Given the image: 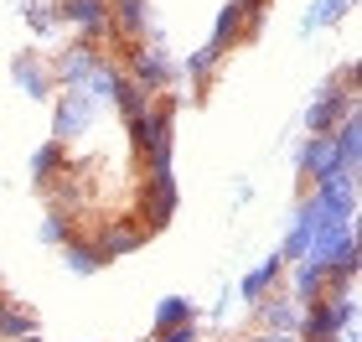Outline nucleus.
Here are the masks:
<instances>
[{
	"label": "nucleus",
	"instance_id": "obj_22",
	"mask_svg": "<svg viewBox=\"0 0 362 342\" xmlns=\"http://www.w3.org/2000/svg\"><path fill=\"white\" fill-rule=\"evenodd\" d=\"M145 104H151V93L140 84H129V73H119V84L109 89V109H119L124 120H135V114H145Z\"/></svg>",
	"mask_w": 362,
	"mask_h": 342
},
{
	"label": "nucleus",
	"instance_id": "obj_6",
	"mask_svg": "<svg viewBox=\"0 0 362 342\" xmlns=\"http://www.w3.org/2000/svg\"><path fill=\"white\" fill-rule=\"evenodd\" d=\"M93 239V249H98V259L104 265H114V259H124V254H135V249H145L151 244V234L135 223V218H109L98 234H88Z\"/></svg>",
	"mask_w": 362,
	"mask_h": 342
},
{
	"label": "nucleus",
	"instance_id": "obj_1",
	"mask_svg": "<svg viewBox=\"0 0 362 342\" xmlns=\"http://www.w3.org/2000/svg\"><path fill=\"white\" fill-rule=\"evenodd\" d=\"M124 73H129V84H140L156 99V93H171V84H176V57L166 52V42L140 37L124 47Z\"/></svg>",
	"mask_w": 362,
	"mask_h": 342
},
{
	"label": "nucleus",
	"instance_id": "obj_5",
	"mask_svg": "<svg viewBox=\"0 0 362 342\" xmlns=\"http://www.w3.org/2000/svg\"><path fill=\"white\" fill-rule=\"evenodd\" d=\"M98 62H104V52H98L93 42H68L62 52L47 57V68H52V84L57 89H88Z\"/></svg>",
	"mask_w": 362,
	"mask_h": 342
},
{
	"label": "nucleus",
	"instance_id": "obj_19",
	"mask_svg": "<svg viewBox=\"0 0 362 342\" xmlns=\"http://www.w3.org/2000/svg\"><path fill=\"white\" fill-rule=\"evenodd\" d=\"M62 265H68V275H98V270H104V259H98L88 234H73L68 244H62Z\"/></svg>",
	"mask_w": 362,
	"mask_h": 342
},
{
	"label": "nucleus",
	"instance_id": "obj_12",
	"mask_svg": "<svg viewBox=\"0 0 362 342\" xmlns=\"http://www.w3.org/2000/svg\"><path fill=\"white\" fill-rule=\"evenodd\" d=\"M254 317H259V332H300V306H295L285 290H269L264 301H254Z\"/></svg>",
	"mask_w": 362,
	"mask_h": 342
},
{
	"label": "nucleus",
	"instance_id": "obj_24",
	"mask_svg": "<svg viewBox=\"0 0 362 342\" xmlns=\"http://www.w3.org/2000/svg\"><path fill=\"white\" fill-rule=\"evenodd\" d=\"M192 317H197V306L187 296H160L156 301V332L160 327H176V321H192Z\"/></svg>",
	"mask_w": 362,
	"mask_h": 342
},
{
	"label": "nucleus",
	"instance_id": "obj_7",
	"mask_svg": "<svg viewBox=\"0 0 362 342\" xmlns=\"http://www.w3.org/2000/svg\"><path fill=\"white\" fill-rule=\"evenodd\" d=\"M57 21L78 31V42L109 37V0H57Z\"/></svg>",
	"mask_w": 362,
	"mask_h": 342
},
{
	"label": "nucleus",
	"instance_id": "obj_10",
	"mask_svg": "<svg viewBox=\"0 0 362 342\" xmlns=\"http://www.w3.org/2000/svg\"><path fill=\"white\" fill-rule=\"evenodd\" d=\"M295 171L305 176V182H321V176L341 171L337 166V151H332V135H305L295 145Z\"/></svg>",
	"mask_w": 362,
	"mask_h": 342
},
{
	"label": "nucleus",
	"instance_id": "obj_25",
	"mask_svg": "<svg viewBox=\"0 0 362 342\" xmlns=\"http://www.w3.org/2000/svg\"><path fill=\"white\" fill-rule=\"evenodd\" d=\"M151 342H202V317L176 321V327H160V332H151Z\"/></svg>",
	"mask_w": 362,
	"mask_h": 342
},
{
	"label": "nucleus",
	"instance_id": "obj_14",
	"mask_svg": "<svg viewBox=\"0 0 362 342\" xmlns=\"http://www.w3.org/2000/svg\"><path fill=\"white\" fill-rule=\"evenodd\" d=\"M279 275H285V259H279V254H269V259H259L254 270H243V280H238V301H243V306L264 301L269 290L279 285Z\"/></svg>",
	"mask_w": 362,
	"mask_h": 342
},
{
	"label": "nucleus",
	"instance_id": "obj_4",
	"mask_svg": "<svg viewBox=\"0 0 362 342\" xmlns=\"http://www.w3.org/2000/svg\"><path fill=\"white\" fill-rule=\"evenodd\" d=\"M93 120H98V104L88 99L83 89H62L57 99H52V140H57V145L88 135Z\"/></svg>",
	"mask_w": 362,
	"mask_h": 342
},
{
	"label": "nucleus",
	"instance_id": "obj_11",
	"mask_svg": "<svg viewBox=\"0 0 362 342\" xmlns=\"http://www.w3.org/2000/svg\"><path fill=\"white\" fill-rule=\"evenodd\" d=\"M109 37H151V0H109Z\"/></svg>",
	"mask_w": 362,
	"mask_h": 342
},
{
	"label": "nucleus",
	"instance_id": "obj_16",
	"mask_svg": "<svg viewBox=\"0 0 362 342\" xmlns=\"http://www.w3.org/2000/svg\"><path fill=\"white\" fill-rule=\"evenodd\" d=\"M332 151H337V166L341 171H357L362 166V109L347 114V120L332 130Z\"/></svg>",
	"mask_w": 362,
	"mask_h": 342
},
{
	"label": "nucleus",
	"instance_id": "obj_2",
	"mask_svg": "<svg viewBox=\"0 0 362 342\" xmlns=\"http://www.w3.org/2000/svg\"><path fill=\"white\" fill-rule=\"evenodd\" d=\"M176 203H181V192H176V176H171V166L166 171H145L140 176V198H135V218L145 234H160L171 218H176Z\"/></svg>",
	"mask_w": 362,
	"mask_h": 342
},
{
	"label": "nucleus",
	"instance_id": "obj_8",
	"mask_svg": "<svg viewBox=\"0 0 362 342\" xmlns=\"http://www.w3.org/2000/svg\"><path fill=\"white\" fill-rule=\"evenodd\" d=\"M11 78H16V89H21L26 99H37V104H52L57 99L52 68H47V57H37V52H16L11 57Z\"/></svg>",
	"mask_w": 362,
	"mask_h": 342
},
{
	"label": "nucleus",
	"instance_id": "obj_20",
	"mask_svg": "<svg viewBox=\"0 0 362 342\" xmlns=\"http://www.w3.org/2000/svg\"><path fill=\"white\" fill-rule=\"evenodd\" d=\"M73 234H78V213H62V207H47L42 223H37V239L47 244V249H62Z\"/></svg>",
	"mask_w": 362,
	"mask_h": 342
},
{
	"label": "nucleus",
	"instance_id": "obj_9",
	"mask_svg": "<svg viewBox=\"0 0 362 342\" xmlns=\"http://www.w3.org/2000/svg\"><path fill=\"white\" fill-rule=\"evenodd\" d=\"M316 223H321L316 198H300V207H295V218H290V228H285V244H279L285 270L295 265V259H305V244H310V234H316Z\"/></svg>",
	"mask_w": 362,
	"mask_h": 342
},
{
	"label": "nucleus",
	"instance_id": "obj_18",
	"mask_svg": "<svg viewBox=\"0 0 362 342\" xmlns=\"http://www.w3.org/2000/svg\"><path fill=\"white\" fill-rule=\"evenodd\" d=\"M62 171H68V145L47 140V145H37V151H31V187H37V192H47Z\"/></svg>",
	"mask_w": 362,
	"mask_h": 342
},
{
	"label": "nucleus",
	"instance_id": "obj_21",
	"mask_svg": "<svg viewBox=\"0 0 362 342\" xmlns=\"http://www.w3.org/2000/svg\"><path fill=\"white\" fill-rule=\"evenodd\" d=\"M347 11H352V0H310V11L300 16V31L310 37L321 26H337V21H347Z\"/></svg>",
	"mask_w": 362,
	"mask_h": 342
},
{
	"label": "nucleus",
	"instance_id": "obj_15",
	"mask_svg": "<svg viewBox=\"0 0 362 342\" xmlns=\"http://www.w3.org/2000/svg\"><path fill=\"white\" fill-rule=\"evenodd\" d=\"M285 296L305 312L310 301H321V296H326V270H321V265H310V259H295V265H290V290H285Z\"/></svg>",
	"mask_w": 362,
	"mask_h": 342
},
{
	"label": "nucleus",
	"instance_id": "obj_13",
	"mask_svg": "<svg viewBox=\"0 0 362 342\" xmlns=\"http://www.w3.org/2000/svg\"><path fill=\"white\" fill-rule=\"evenodd\" d=\"M37 312H31L26 301H16L0 290V342H26V337H37Z\"/></svg>",
	"mask_w": 362,
	"mask_h": 342
},
{
	"label": "nucleus",
	"instance_id": "obj_3",
	"mask_svg": "<svg viewBox=\"0 0 362 342\" xmlns=\"http://www.w3.org/2000/svg\"><path fill=\"white\" fill-rule=\"evenodd\" d=\"M357 109H362V99L347 93V89H341V78L332 73L321 84V93L310 99V109H305V135H332V130L347 120V114H357Z\"/></svg>",
	"mask_w": 362,
	"mask_h": 342
},
{
	"label": "nucleus",
	"instance_id": "obj_23",
	"mask_svg": "<svg viewBox=\"0 0 362 342\" xmlns=\"http://www.w3.org/2000/svg\"><path fill=\"white\" fill-rule=\"evenodd\" d=\"M21 21H26V31H31V37H52V31L62 26L52 0H21Z\"/></svg>",
	"mask_w": 362,
	"mask_h": 342
},
{
	"label": "nucleus",
	"instance_id": "obj_26",
	"mask_svg": "<svg viewBox=\"0 0 362 342\" xmlns=\"http://www.w3.org/2000/svg\"><path fill=\"white\" fill-rule=\"evenodd\" d=\"M243 342H295L290 332H254V337H243Z\"/></svg>",
	"mask_w": 362,
	"mask_h": 342
},
{
	"label": "nucleus",
	"instance_id": "obj_17",
	"mask_svg": "<svg viewBox=\"0 0 362 342\" xmlns=\"http://www.w3.org/2000/svg\"><path fill=\"white\" fill-rule=\"evenodd\" d=\"M238 42H243V0H228V6L218 11V21H212V37H207V47H212L218 57H228Z\"/></svg>",
	"mask_w": 362,
	"mask_h": 342
}]
</instances>
